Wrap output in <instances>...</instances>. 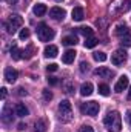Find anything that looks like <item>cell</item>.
<instances>
[{"label": "cell", "mask_w": 131, "mask_h": 132, "mask_svg": "<svg viewBox=\"0 0 131 132\" xmlns=\"http://www.w3.org/2000/svg\"><path fill=\"white\" fill-rule=\"evenodd\" d=\"M103 123H105L106 129L110 132H120V129H122V117H120V114L117 111L108 112Z\"/></svg>", "instance_id": "cell-1"}, {"label": "cell", "mask_w": 131, "mask_h": 132, "mask_svg": "<svg viewBox=\"0 0 131 132\" xmlns=\"http://www.w3.org/2000/svg\"><path fill=\"white\" fill-rule=\"evenodd\" d=\"M59 118H60V121H69L71 118H72V106H71V103L68 101V100H62L60 101V104H59Z\"/></svg>", "instance_id": "cell-2"}, {"label": "cell", "mask_w": 131, "mask_h": 132, "mask_svg": "<svg viewBox=\"0 0 131 132\" xmlns=\"http://www.w3.org/2000/svg\"><path fill=\"white\" fill-rule=\"evenodd\" d=\"M54 35H56L54 29H51L46 23H40L37 26V37L40 42H49L54 38Z\"/></svg>", "instance_id": "cell-3"}, {"label": "cell", "mask_w": 131, "mask_h": 132, "mask_svg": "<svg viewBox=\"0 0 131 132\" xmlns=\"http://www.w3.org/2000/svg\"><path fill=\"white\" fill-rule=\"evenodd\" d=\"M82 112L85 114V115H90V117H94V115H97L99 111H100V106H99L97 101H86V103H83L82 104Z\"/></svg>", "instance_id": "cell-4"}, {"label": "cell", "mask_w": 131, "mask_h": 132, "mask_svg": "<svg viewBox=\"0 0 131 132\" xmlns=\"http://www.w3.org/2000/svg\"><path fill=\"white\" fill-rule=\"evenodd\" d=\"M127 57L128 55H127V52L123 49H116L113 52V55H111V63L116 65V66H120L127 62Z\"/></svg>", "instance_id": "cell-5"}, {"label": "cell", "mask_w": 131, "mask_h": 132, "mask_svg": "<svg viewBox=\"0 0 131 132\" xmlns=\"http://www.w3.org/2000/svg\"><path fill=\"white\" fill-rule=\"evenodd\" d=\"M66 15L65 9H62V8H59V6H54V8H51L49 9V17L53 19V20H56V22H60V20H63Z\"/></svg>", "instance_id": "cell-6"}, {"label": "cell", "mask_w": 131, "mask_h": 132, "mask_svg": "<svg viewBox=\"0 0 131 132\" xmlns=\"http://www.w3.org/2000/svg\"><path fill=\"white\" fill-rule=\"evenodd\" d=\"M128 85H130L128 77H127V75H122V77L117 80V83H116V86H114V91H116V92H122V91H125V89L128 88Z\"/></svg>", "instance_id": "cell-7"}, {"label": "cell", "mask_w": 131, "mask_h": 132, "mask_svg": "<svg viewBox=\"0 0 131 132\" xmlns=\"http://www.w3.org/2000/svg\"><path fill=\"white\" fill-rule=\"evenodd\" d=\"M12 118H14L12 109L6 104V106L3 108V112H2V121H3L5 125H9V123H12Z\"/></svg>", "instance_id": "cell-8"}, {"label": "cell", "mask_w": 131, "mask_h": 132, "mask_svg": "<svg viewBox=\"0 0 131 132\" xmlns=\"http://www.w3.org/2000/svg\"><path fill=\"white\" fill-rule=\"evenodd\" d=\"M17 77H19V72L16 69H12V68H6L5 69V80L8 83H14L17 80Z\"/></svg>", "instance_id": "cell-9"}, {"label": "cell", "mask_w": 131, "mask_h": 132, "mask_svg": "<svg viewBox=\"0 0 131 132\" xmlns=\"http://www.w3.org/2000/svg\"><path fill=\"white\" fill-rule=\"evenodd\" d=\"M94 74L99 75V77H103V78H111L113 75H114V72L111 71V69H108V68H97V69H94Z\"/></svg>", "instance_id": "cell-10"}, {"label": "cell", "mask_w": 131, "mask_h": 132, "mask_svg": "<svg viewBox=\"0 0 131 132\" xmlns=\"http://www.w3.org/2000/svg\"><path fill=\"white\" fill-rule=\"evenodd\" d=\"M8 22H9L16 29H19V28L22 26V23H23V19H22L19 14H11V15H9V19H8Z\"/></svg>", "instance_id": "cell-11"}, {"label": "cell", "mask_w": 131, "mask_h": 132, "mask_svg": "<svg viewBox=\"0 0 131 132\" xmlns=\"http://www.w3.org/2000/svg\"><path fill=\"white\" fill-rule=\"evenodd\" d=\"M93 89H94L93 83L86 81V83H83V85L80 86V95H82V97H88V95L93 94Z\"/></svg>", "instance_id": "cell-12"}, {"label": "cell", "mask_w": 131, "mask_h": 132, "mask_svg": "<svg viewBox=\"0 0 131 132\" xmlns=\"http://www.w3.org/2000/svg\"><path fill=\"white\" fill-rule=\"evenodd\" d=\"M71 15H72V20H76V22H82L83 17H85V14H83V8H82V6H76V8L72 9Z\"/></svg>", "instance_id": "cell-13"}, {"label": "cell", "mask_w": 131, "mask_h": 132, "mask_svg": "<svg viewBox=\"0 0 131 132\" xmlns=\"http://www.w3.org/2000/svg\"><path fill=\"white\" fill-rule=\"evenodd\" d=\"M123 3H125V0H114V3H113L111 8H110V12H111V14H117V12L123 11V9H125V8H123Z\"/></svg>", "instance_id": "cell-14"}, {"label": "cell", "mask_w": 131, "mask_h": 132, "mask_svg": "<svg viewBox=\"0 0 131 132\" xmlns=\"http://www.w3.org/2000/svg\"><path fill=\"white\" fill-rule=\"evenodd\" d=\"M76 54H77V52H76L74 49H68L65 54L62 55V62H63V63H66V65L72 63V62H74V59H76Z\"/></svg>", "instance_id": "cell-15"}, {"label": "cell", "mask_w": 131, "mask_h": 132, "mask_svg": "<svg viewBox=\"0 0 131 132\" xmlns=\"http://www.w3.org/2000/svg\"><path fill=\"white\" fill-rule=\"evenodd\" d=\"M48 129V123L45 118H39L34 125V132H46Z\"/></svg>", "instance_id": "cell-16"}, {"label": "cell", "mask_w": 131, "mask_h": 132, "mask_svg": "<svg viewBox=\"0 0 131 132\" xmlns=\"http://www.w3.org/2000/svg\"><path fill=\"white\" fill-rule=\"evenodd\" d=\"M45 57H48V59H54V57H57V54H59V49H57V46H54V45H49V46H46L45 48Z\"/></svg>", "instance_id": "cell-17"}, {"label": "cell", "mask_w": 131, "mask_h": 132, "mask_svg": "<svg viewBox=\"0 0 131 132\" xmlns=\"http://www.w3.org/2000/svg\"><path fill=\"white\" fill-rule=\"evenodd\" d=\"M16 115L17 117H26V115H30V111H28V108L23 103H19L16 106Z\"/></svg>", "instance_id": "cell-18"}, {"label": "cell", "mask_w": 131, "mask_h": 132, "mask_svg": "<svg viewBox=\"0 0 131 132\" xmlns=\"http://www.w3.org/2000/svg\"><path fill=\"white\" fill-rule=\"evenodd\" d=\"M114 34H116L117 37H123V35H127V34H128V26H127L125 23L117 25L116 29H114Z\"/></svg>", "instance_id": "cell-19"}, {"label": "cell", "mask_w": 131, "mask_h": 132, "mask_svg": "<svg viewBox=\"0 0 131 132\" xmlns=\"http://www.w3.org/2000/svg\"><path fill=\"white\" fill-rule=\"evenodd\" d=\"M33 12L37 15V17H40V15H43V14L46 12V6H45L43 3H37V5L33 8Z\"/></svg>", "instance_id": "cell-20"}, {"label": "cell", "mask_w": 131, "mask_h": 132, "mask_svg": "<svg viewBox=\"0 0 131 132\" xmlns=\"http://www.w3.org/2000/svg\"><path fill=\"white\" fill-rule=\"evenodd\" d=\"M11 57H12V60H20L23 57V51L19 49L17 46H12L11 48Z\"/></svg>", "instance_id": "cell-21"}, {"label": "cell", "mask_w": 131, "mask_h": 132, "mask_svg": "<svg viewBox=\"0 0 131 132\" xmlns=\"http://www.w3.org/2000/svg\"><path fill=\"white\" fill-rule=\"evenodd\" d=\"M76 31H77L79 34H82V35H83L85 38H86V37H91V35H93V29H91L90 26H80V28H77Z\"/></svg>", "instance_id": "cell-22"}, {"label": "cell", "mask_w": 131, "mask_h": 132, "mask_svg": "<svg viewBox=\"0 0 131 132\" xmlns=\"http://www.w3.org/2000/svg\"><path fill=\"white\" fill-rule=\"evenodd\" d=\"M97 42L99 40L96 37H93V35H91V37H86V38H85V48L91 49V48H94V46L97 45Z\"/></svg>", "instance_id": "cell-23"}, {"label": "cell", "mask_w": 131, "mask_h": 132, "mask_svg": "<svg viewBox=\"0 0 131 132\" xmlns=\"http://www.w3.org/2000/svg\"><path fill=\"white\" fill-rule=\"evenodd\" d=\"M62 43H63L65 46H74V45L77 43V38H76L74 35H68V37H65V38L62 40Z\"/></svg>", "instance_id": "cell-24"}, {"label": "cell", "mask_w": 131, "mask_h": 132, "mask_svg": "<svg viewBox=\"0 0 131 132\" xmlns=\"http://www.w3.org/2000/svg\"><path fill=\"white\" fill-rule=\"evenodd\" d=\"M99 94L103 95V97H108V95H110V88H108V85H105V83L99 85Z\"/></svg>", "instance_id": "cell-25"}, {"label": "cell", "mask_w": 131, "mask_h": 132, "mask_svg": "<svg viewBox=\"0 0 131 132\" xmlns=\"http://www.w3.org/2000/svg\"><path fill=\"white\" fill-rule=\"evenodd\" d=\"M3 28L6 29V32L11 34V35H14V34L17 32V29H16V28H14V26H12V25H11L8 20H6V22H3Z\"/></svg>", "instance_id": "cell-26"}, {"label": "cell", "mask_w": 131, "mask_h": 132, "mask_svg": "<svg viewBox=\"0 0 131 132\" xmlns=\"http://www.w3.org/2000/svg\"><path fill=\"white\" fill-rule=\"evenodd\" d=\"M120 43H122V46L130 48V46H131V34H127V35L120 37Z\"/></svg>", "instance_id": "cell-27"}, {"label": "cell", "mask_w": 131, "mask_h": 132, "mask_svg": "<svg viewBox=\"0 0 131 132\" xmlns=\"http://www.w3.org/2000/svg\"><path fill=\"white\" fill-rule=\"evenodd\" d=\"M93 57H94V60H96V62H100V63L106 60V54H105V52H94V54H93Z\"/></svg>", "instance_id": "cell-28"}, {"label": "cell", "mask_w": 131, "mask_h": 132, "mask_svg": "<svg viewBox=\"0 0 131 132\" xmlns=\"http://www.w3.org/2000/svg\"><path fill=\"white\" fill-rule=\"evenodd\" d=\"M33 51H34V46L30 45L26 49H23V57H25V59H31V57H33Z\"/></svg>", "instance_id": "cell-29"}, {"label": "cell", "mask_w": 131, "mask_h": 132, "mask_svg": "<svg viewBox=\"0 0 131 132\" xmlns=\"http://www.w3.org/2000/svg\"><path fill=\"white\" fill-rule=\"evenodd\" d=\"M19 37H20L22 40H25V38H28V37H30V29H28V28H25V29H22V31H20V34H19Z\"/></svg>", "instance_id": "cell-30"}, {"label": "cell", "mask_w": 131, "mask_h": 132, "mask_svg": "<svg viewBox=\"0 0 131 132\" xmlns=\"http://www.w3.org/2000/svg\"><path fill=\"white\" fill-rule=\"evenodd\" d=\"M43 98L46 100V101H49V100L53 98V94H51L48 89H43Z\"/></svg>", "instance_id": "cell-31"}, {"label": "cell", "mask_w": 131, "mask_h": 132, "mask_svg": "<svg viewBox=\"0 0 131 132\" xmlns=\"http://www.w3.org/2000/svg\"><path fill=\"white\" fill-rule=\"evenodd\" d=\"M88 68H90V63H88V62H82V63H80V71H82V72H86Z\"/></svg>", "instance_id": "cell-32"}, {"label": "cell", "mask_w": 131, "mask_h": 132, "mask_svg": "<svg viewBox=\"0 0 131 132\" xmlns=\"http://www.w3.org/2000/svg\"><path fill=\"white\" fill-rule=\"evenodd\" d=\"M79 132H94V131H93V128H91V126L85 125V126H82V128L79 129Z\"/></svg>", "instance_id": "cell-33"}, {"label": "cell", "mask_w": 131, "mask_h": 132, "mask_svg": "<svg viewBox=\"0 0 131 132\" xmlns=\"http://www.w3.org/2000/svg\"><path fill=\"white\" fill-rule=\"evenodd\" d=\"M48 83H49L51 86H54V85L59 83V80H57V77H49V78H48Z\"/></svg>", "instance_id": "cell-34"}, {"label": "cell", "mask_w": 131, "mask_h": 132, "mask_svg": "<svg viewBox=\"0 0 131 132\" xmlns=\"http://www.w3.org/2000/svg\"><path fill=\"white\" fill-rule=\"evenodd\" d=\"M46 69H48V72H54V71H57V65L56 63H51V65L46 66Z\"/></svg>", "instance_id": "cell-35"}, {"label": "cell", "mask_w": 131, "mask_h": 132, "mask_svg": "<svg viewBox=\"0 0 131 132\" xmlns=\"http://www.w3.org/2000/svg\"><path fill=\"white\" fill-rule=\"evenodd\" d=\"M26 94H28V92H26L23 88H19V89H17V95H20V97H22V95H26Z\"/></svg>", "instance_id": "cell-36"}, {"label": "cell", "mask_w": 131, "mask_h": 132, "mask_svg": "<svg viewBox=\"0 0 131 132\" xmlns=\"http://www.w3.org/2000/svg\"><path fill=\"white\" fill-rule=\"evenodd\" d=\"M0 91H2V98H5V97H6V94H8V92H6L8 89H6V88H2Z\"/></svg>", "instance_id": "cell-37"}, {"label": "cell", "mask_w": 131, "mask_h": 132, "mask_svg": "<svg viewBox=\"0 0 131 132\" xmlns=\"http://www.w3.org/2000/svg\"><path fill=\"white\" fill-rule=\"evenodd\" d=\"M25 128H26V125H25V123H20V125L17 126V129H19V131H23Z\"/></svg>", "instance_id": "cell-38"}, {"label": "cell", "mask_w": 131, "mask_h": 132, "mask_svg": "<svg viewBox=\"0 0 131 132\" xmlns=\"http://www.w3.org/2000/svg\"><path fill=\"white\" fill-rule=\"evenodd\" d=\"M127 120H128V123H130V126H131V111L127 112Z\"/></svg>", "instance_id": "cell-39"}, {"label": "cell", "mask_w": 131, "mask_h": 132, "mask_svg": "<svg viewBox=\"0 0 131 132\" xmlns=\"http://www.w3.org/2000/svg\"><path fill=\"white\" fill-rule=\"evenodd\" d=\"M128 100H131V86H130V92H128Z\"/></svg>", "instance_id": "cell-40"}, {"label": "cell", "mask_w": 131, "mask_h": 132, "mask_svg": "<svg viewBox=\"0 0 131 132\" xmlns=\"http://www.w3.org/2000/svg\"><path fill=\"white\" fill-rule=\"evenodd\" d=\"M6 2H8V3H16L17 0H6Z\"/></svg>", "instance_id": "cell-41"}, {"label": "cell", "mask_w": 131, "mask_h": 132, "mask_svg": "<svg viewBox=\"0 0 131 132\" xmlns=\"http://www.w3.org/2000/svg\"><path fill=\"white\" fill-rule=\"evenodd\" d=\"M56 2H63V0H56Z\"/></svg>", "instance_id": "cell-42"}]
</instances>
